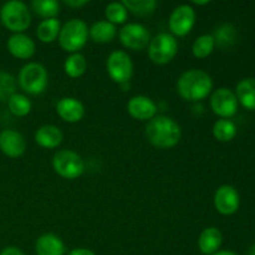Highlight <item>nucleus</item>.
<instances>
[{"label":"nucleus","mask_w":255,"mask_h":255,"mask_svg":"<svg viewBox=\"0 0 255 255\" xmlns=\"http://www.w3.org/2000/svg\"><path fill=\"white\" fill-rule=\"evenodd\" d=\"M146 136L147 139L158 148H172L181 139L182 131L173 119L158 115L147 124Z\"/></svg>","instance_id":"f257e3e1"},{"label":"nucleus","mask_w":255,"mask_h":255,"mask_svg":"<svg viewBox=\"0 0 255 255\" xmlns=\"http://www.w3.org/2000/svg\"><path fill=\"white\" fill-rule=\"evenodd\" d=\"M212 89L213 80L203 70H187L177 80V91L187 101H201L211 94Z\"/></svg>","instance_id":"f03ea898"},{"label":"nucleus","mask_w":255,"mask_h":255,"mask_svg":"<svg viewBox=\"0 0 255 255\" xmlns=\"http://www.w3.org/2000/svg\"><path fill=\"white\" fill-rule=\"evenodd\" d=\"M0 19L4 26L14 34L22 32L31 24V14L25 2L20 0H10L1 6Z\"/></svg>","instance_id":"7ed1b4c3"},{"label":"nucleus","mask_w":255,"mask_h":255,"mask_svg":"<svg viewBox=\"0 0 255 255\" xmlns=\"http://www.w3.org/2000/svg\"><path fill=\"white\" fill-rule=\"evenodd\" d=\"M89 37V26L81 19H71L61 26L59 44L65 51L77 52L85 46Z\"/></svg>","instance_id":"20e7f679"},{"label":"nucleus","mask_w":255,"mask_h":255,"mask_svg":"<svg viewBox=\"0 0 255 255\" xmlns=\"http://www.w3.org/2000/svg\"><path fill=\"white\" fill-rule=\"evenodd\" d=\"M17 81L25 92L30 95H40L46 89L49 74L44 65L39 62H27L20 70Z\"/></svg>","instance_id":"39448f33"},{"label":"nucleus","mask_w":255,"mask_h":255,"mask_svg":"<svg viewBox=\"0 0 255 255\" xmlns=\"http://www.w3.org/2000/svg\"><path fill=\"white\" fill-rule=\"evenodd\" d=\"M52 167L62 178L76 179L84 173L85 162L77 152L71 149H61L54 154Z\"/></svg>","instance_id":"423d86ee"},{"label":"nucleus","mask_w":255,"mask_h":255,"mask_svg":"<svg viewBox=\"0 0 255 255\" xmlns=\"http://www.w3.org/2000/svg\"><path fill=\"white\" fill-rule=\"evenodd\" d=\"M178 51V42L169 32H159L151 39L148 45V56L157 65L168 64Z\"/></svg>","instance_id":"0eeeda50"},{"label":"nucleus","mask_w":255,"mask_h":255,"mask_svg":"<svg viewBox=\"0 0 255 255\" xmlns=\"http://www.w3.org/2000/svg\"><path fill=\"white\" fill-rule=\"evenodd\" d=\"M106 69L110 77L120 85L127 84L133 75V62L131 56L122 50H116L109 55Z\"/></svg>","instance_id":"6e6552de"},{"label":"nucleus","mask_w":255,"mask_h":255,"mask_svg":"<svg viewBox=\"0 0 255 255\" xmlns=\"http://www.w3.org/2000/svg\"><path fill=\"white\" fill-rule=\"evenodd\" d=\"M196 24V10L188 4H182L174 7L168 20V26L172 35L184 36L189 34Z\"/></svg>","instance_id":"1a4fd4ad"},{"label":"nucleus","mask_w":255,"mask_h":255,"mask_svg":"<svg viewBox=\"0 0 255 255\" xmlns=\"http://www.w3.org/2000/svg\"><path fill=\"white\" fill-rule=\"evenodd\" d=\"M120 40L122 45L131 50H143L151 41V34L144 25L137 22L126 24L120 30Z\"/></svg>","instance_id":"9d476101"},{"label":"nucleus","mask_w":255,"mask_h":255,"mask_svg":"<svg viewBox=\"0 0 255 255\" xmlns=\"http://www.w3.org/2000/svg\"><path fill=\"white\" fill-rule=\"evenodd\" d=\"M211 107L214 114L227 120L238 111V99L232 90L221 87L212 94Z\"/></svg>","instance_id":"9b49d317"},{"label":"nucleus","mask_w":255,"mask_h":255,"mask_svg":"<svg viewBox=\"0 0 255 255\" xmlns=\"http://www.w3.org/2000/svg\"><path fill=\"white\" fill-rule=\"evenodd\" d=\"M241 198L239 193L233 186L224 184L214 193V207L223 216H232L239 209Z\"/></svg>","instance_id":"f8f14e48"},{"label":"nucleus","mask_w":255,"mask_h":255,"mask_svg":"<svg viewBox=\"0 0 255 255\" xmlns=\"http://www.w3.org/2000/svg\"><path fill=\"white\" fill-rule=\"evenodd\" d=\"M0 149L5 156L16 158L24 154L26 149V141L20 132L14 129H4L0 133Z\"/></svg>","instance_id":"ddd939ff"},{"label":"nucleus","mask_w":255,"mask_h":255,"mask_svg":"<svg viewBox=\"0 0 255 255\" xmlns=\"http://www.w3.org/2000/svg\"><path fill=\"white\" fill-rule=\"evenodd\" d=\"M127 111L133 119L139 121L152 120L157 114V106L152 99L143 95L131 97L127 102Z\"/></svg>","instance_id":"4468645a"},{"label":"nucleus","mask_w":255,"mask_h":255,"mask_svg":"<svg viewBox=\"0 0 255 255\" xmlns=\"http://www.w3.org/2000/svg\"><path fill=\"white\" fill-rule=\"evenodd\" d=\"M6 46L12 56L21 60L30 59L35 54V50H36V45H35L34 40L27 36L26 34H24V32L12 34L7 39Z\"/></svg>","instance_id":"2eb2a0df"},{"label":"nucleus","mask_w":255,"mask_h":255,"mask_svg":"<svg viewBox=\"0 0 255 255\" xmlns=\"http://www.w3.org/2000/svg\"><path fill=\"white\" fill-rule=\"evenodd\" d=\"M56 112L64 121L75 124L85 116V106L75 97H64L56 104Z\"/></svg>","instance_id":"dca6fc26"},{"label":"nucleus","mask_w":255,"mask_h":255,"mask_svg":"<svg viewBox=\"0 0 255 255\" xmlns=\"http://www.w3.org/2000/svg\"><path fill=\"white\" fill-rule=\"evenodd\" d=\"M62 139L64 134L55 125H44L35 132V142L44 148H56Z\"/></svg>","instance_id":"f3484780"},{"label":"nucleus","mask_w":255,"mask_h":255,"mask_svg":"<svg viewBox=\"0 0 255 255\" xmlns=\"http://www.w3.org/2000/svg\"><path fill=\"white\" fill-rule=\"evenodd\" d=\"M35 251L37 255H64L66 248L61 238L52 233H46L37 238Z\"/></svg>","instance_id":"a211bd4d"},{"label":"nucleus","mask_w":255,"mask_h":255,"mask_svg":"<svg viewBox=\"0 0 255 255\" xmlns=\"http://www.w3.org/2000/svg\"><path fill=\"white\" fill-rule=\"evenodd\" d=\"M223 243V234L216 227L206 228L198 238V247L201 252L206 255H213L219 251Z\"/></svg>","instance_id":"6ab92c4d"},{"label":"nucleus","mask_w":255,"mask_h":255,"mask_svg":"<svg viewBox=\"0 0 255 255\" xmlns=\"http://www.w3.org/2000/svg\"><path fill=\"white\" fill-rule=\"evenodd\" d=\"M117 34L116 25L111 24L107 20H100L94 22L89 29V35L95 42L99 44H106L112 41Z\"/></svg>","instance_id":"aec40b11"},{"label":"nucleus","mask_w":255,"mask_h":255,"mask_svg":"<svg viewBox=\"0 0 255 255\" xmlns=\"http://www.w3.org/2000/svg\"><path fill=\"white\" fill-rule=\"evenodd\" d=\"M237 99L247 110H255V79H243L237 85Z\"/></svg>","instance_id":"412c9836"},{"label":"nucleus","mask_w":255,"mask_h":255,"mask_svg":"<svg viewBox=\"0 0 255 255\" xmlns=\"http://www.w3.org/2000/svg\"><path fill=\"white\" fill-rule=\"evenodd\" d=\"M61 24L59 19L51 17V19H44L36 27V36L41 42H52L59 37Z\"/></svg>","instance_id":"4be33fe9"},{"label":"nucleus","mask_w":255,"mask_h":255,"mask_svg":"<svg viewBox=\"0 0 255 255\" xmlns=\"http://www.w3.org/2000/svg\"><path fill=\"white\" fill-rule=\"evenodd\" d=\"M64 70L65 74L67 76L72 77V79L82 76L87 70L86 57L82 54H80V52H74V54H71L65 60Z\"/></svg>","instance_id":"5701e85b"},{"label":"nucleus","mask_w":255,"mask_h":255,"mask_svg":"<svg viewBox=\"0 0 255 255\" xmlns=\"http://www.w3.org/2000/svg\"><path fill=\"white\" fill-rule=\"evenodd\" d=\"M7 107L14 116L24 117L31 111V101L25 95L15 92L7 100Z\"/></svg>","instance_id":"b1692460"},{"label":"nucleus","mask_w":255,"mask_h":255,"mask_svg":"<svg viewBox=\"0 0 255 255\" xmlns=\"http://www.w3.org/2000/svg\"><path fill=\"white\" fill-rule=\"evenodd\" d=\"M216 47V41L212 34H203L197 37L196 41L192 45V52L197 59H204L213 52Z\"/></svg>","instance_id":"393cba45"},{"label":"nucleus","mask_w":255,"mask_h":255,"mask_svg":"<svg viewBox=\"0 0 255 255\" xmlns=\"http://www.w3.org/2000/svg\"><path fill=\"white\" fill-rule=\"evenodd\" d=\"M237 126L231 120L221 119L213 125V136L221 142H229L236 137Z\"/></svg>","instance_id":"a878e982"},{"label":"nucleus","mask_w":255,"mask_h":255,"mask_svg":"<svg viewBox=\"0 0 255 255\" xmlns=\"http://www.w3.org/2000/svg\"><path fill=\"white\" fill-rule=\"evenodd\" d=\"M31 6L32 10L44 19L55 17L60 11V4L56 0H34Z\"/></svg>","instance_id":"bb28decb"},{"label":"nucleus","mask_w":255,"mask_h":255,"mask_svg":"<svg viewBox=\"0 0 255 255\" xmlns=\"http://www.w3.org/2000/svg\"><path fill=\"white\" fill-rule=\"evenodd\" d=\"M124 5L126 6L127 11H131L136 15H149L156 10V0H124Z\"/></svg>","instance_id":"cd10ccee"},{"label":"nucleus","mask_w":255,"mask_h":255,"mask_svg":"<svg viewBox=\"0 0 255 255\" xmlns=\"http://www.w3.org/2000/svg\"><path fill=\"white\" fill-rule=\"evenodd\" d=\"M105 14H106L107 21H110L111 24H124L127 20L128 16V11H127L126 6L124 5V2H110L109 5L105 9Z\"/></svg>","instance_id":"c85d7f7f"},{"label":"nucleus","mask_w":255,"mask_h":255,"mask_svg":"<svg viewBox=\"0 0 255 255\" xmlns=\"http://www.w3.org/2000/svg\"><path fill=\"white\" fill-rule=\"evenodd\" d=\"M236 29L231 24H223L216 29L213 37L216 45L221 47H228L236 41Z\"/></svg>","instance_id":"c756f323"},{"label":"nucleus","mask_w":255,"mask_h":255,"mask_svg":"<svg viewBox=\"0 0 255 255\" xmlns=\"http://www.w3.org/2000/svg\"><path fill=\"white\" fill-rule=\"evenodd\" d=\"M15 90H16L15 77L9 72L0 71V102H7L9 97L15 94Z\"/></svg>","instance_id":"7c9ffc66"},{"label":"nucleus","mask_w":255,"mask_h":255,"mask_svg":"<svg viewBox=\"0 0 255 255\" xmlns=\"http://www.w3.org/2000/svg\"><path fill=\"white\" fill-rule=\"evenodd\" d=\"M0 255H24L22 252L20 251L19 248L16 247H7V248L2 249V252L0 253Z\"/></svg>","instance_id":"2f4dec72"},{"label":"nucleus","mask_w":255,"mask_h":255,"mask_svg":"<svg viewBox=\"0 0 255 255\" xmlns=\"http://www.w3.org/2000/svg\"><path fill=\"white\" fill-rule=\"evenodd\" d=\"M69 255H96L92 251L86 248H76V249H72L70 252Z\"/></svg>","instance_id":"473e14b6"},{"label":"nucleus","mask_w":255,"mask_h":255,"mask_svg":"<svg viewBox=\"0 0 255 255\" xmlns=\"http://www.w3.org/2000/svg\"><path fill=\"white\" fill-rule=\"evenodd\" d=\"M87 0H65V4L69 5V6H75V7H79V6H84V5L87 4Z\"/></svg>","instance_id":"72a5a7b5"},{"label":"nucleus","mask_w":255,"mask_h":255,"mask_svg":"<svg viewBox=\"0 0 255 255\" xmlns=\"http://www.w3.org/2000/svg\"><path fill=\"white\" fill-rule=\"evenodd\" d=\"M213 255H238V254L234 253V252H231V251H218Z\"/></svg>","instance_id":"f704fd0d"},{"label":"nucleus","mask_w":255,"mask_h":255,"mask_svg":"<svg viewBox=\"0 0 255 255\" xmlns=\"http://www.w3.org/2000/svg\"><path fill=\"white\" fill-rule=\"evenodd\" d=\"M247 255H255V244H253V246H252L251 248H249L248 254H247Z\"/></svg>","instance_id":"c9c22d12"},{"label":"nucleus","mask_w":255,"mask_h":255,"mask_svg":"<svg viewBox=\"0 0 255 255\" xmlns=\"http://www.w3.org/2000/svg\"><path fill=\"white\" fill-rule=\"evenodd\" d=\"M194 4H198V5H206V4H208V1H194Z\"/></svg>","instance_id":"e433bc0d"}]
</instances>
